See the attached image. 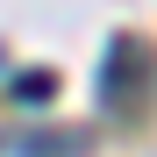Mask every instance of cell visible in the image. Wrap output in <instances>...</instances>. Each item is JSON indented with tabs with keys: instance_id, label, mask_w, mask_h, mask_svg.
<instances>
[{
	"instance_id": "6da1fadb",
	"label": "cell",
	"mask_w": 157,
	"mask_h": 157,
	"mask_svg": "<svg viewBox=\"0 0 157 157\" xmlns=\"http://www.w3.org/2000/svg\"><path fill=\"white\" fill-rule=\"evenodd\" d=\"M14 93H21V100H50L57 86H50V71H21V78H14Z\"/></svg>"
}]
</instances>
